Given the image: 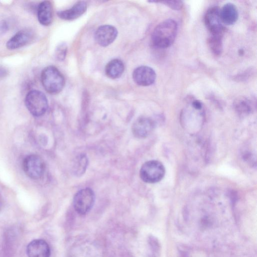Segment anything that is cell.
I'll return each mask as SVG.
<instances>
[{
    "label": "cell",
    "mask_w": 257,
    "mask_h": 257,
    "mask_svg": "<svg viewBox=\"0 0 257 257\" xmlns=\"http://www.w3.org/2000/svg\"><path fill=\"white\" fill-rule=\"evenodd\" d=\"M178 25L175 21L168 19L159 24L152 34L153 45L160 48L169 47L174 42L177 36Z\"/></svg>",
    "instance_id": "cell-1"
},
{
    "label": "cell",
    "mask_w": 257,
    "mask_h": 257,
    "mask_svg": "<svg viewBox=\"0 0 257 257\" xmlns=\"http://www.w3.org/2000/svg\"><path fill=\"white\" fill-rule=\"evenodd\" d=\"M41 81L45 90L51 94L60 92L65 83L63 74L54 66H47L43 70Z\"/></svg>",
    "instance_id": "cell-2"
},
{
    "label": "cell",
    "mask_w": 257,
    "mask_h": 257,
    "mask_svg": "<svg viewBox=\"0 0 257 257\" xmlns=\"http://www.w3.org/2000/svg\"><path fill=\"white\" fill-rule=\"evenodd\" d=\"M25 103L30 112L36 117L44 114L48 107V100L45 94L35 89L27 94Z\"/></svg>",
    "instance_id": "cell-3"
},
{
    "label": "cell",
    "mask_w": 257,
    "mask_h": 257,
    "mask_svg": "<svg viewBox=\"0 0 257 257\" xmlns=\"http://www.w3.org/2000/svg\"><path fill=\"white\" fill-rule=\"evenodd\" d=\"M165 169L161 162L150 160L145 162L141 167L140 176L141 179L147 183L160 182L164 177Z\"/></svg>",
    "instance_id": "cell-4"
},
{
    "label": "cell",
    "mask_w": 257,
    "mask_h": 257,
    "mask_svg": "<svg viewBox=\"0 0 257 257\" xmlns=\"http://www.w3.org/2000/svg\"><path fill=\"white\" fill-rule=\"evenodd\" d=\"M95 202L93 191L86 188L78 191L74 195L73 201L74 208L80 215L87 213L93 207Z\"/></svg>",
    "instance_id": "cell-5"
},
{
    "label": "cell",
    "mask_w": 257,
    "mask_h": 257,
    "mask_svg": "<svg viewBox=\"0 0 257 257\" xmlns=\"http://www.w3.org/2000/svg\"><path fill=\"white\" fill-rule=\"evenodd\" d=\"M220 9L217 6L210 8L206 12L204 23L211 35L223 36L225 28L223 25L220 15Z\"/></svg>",
    "instance_id": "cell-6"
},
{
    "label": "cell",
    "mask_w": 257,
    "mask_h": 257,
    "mask_svg": "<svg viewBox=\"0 0 257 257\" xmlns=\"http://www.w3.org/2000/svg\"><path fill=\"white\" fill-rule=\"evenodd\" d=\"M23 167L25 174L33 179L40 178L43 175L45 169L43 159L35 154L29 155L24 159Z\"/></svg>",
    "instance_id": "cell-7"
},
{
    "label": "cell",
    "mask_w": 257,
    "mask_h": 257,
    "mask_svg": "<svg viewBox=\"0 0 257 257\" xmlns=\"http://www.w3.org/2000/svg\"><path fill=\"white\" fill-rule=\"evenodd\" d=\"M133 78L138 85L148 86L154 83L156 74L152 68L147 66H141L134 70L133 72Z\"/></svg>",
    "instance_id": "cell-8"
},
{
    "label": "cell",
    "mask_w": 257,
    "mask_h": 257,
    "mask_svg": "<svg viewBox=\"0 0 257 257\" xmlns=\"http://www.w3.org/2000/svg\"><path fill=\"white\" fill-rule=\"evenodd\" d=\"M155 127V122L151 118L141 117L133 123L132 133L138 138H145L149 136Z\"/></svg>",
    "instance_id": "cell-9"
},
{
    "label": "cell",
    "mask_w": 257,
    "mask_h": 257,
    "mask_svg": "<svg viewBox=\"0 0 257 257\" xmlns=\"http://www.w3.org/2000/svg\"><path fill=\"white\" fill-rule=\"evenodd\" d=\"M117 35L116 29L111 25H105L99 27L95 33V39L98 45L106 47L111 44Z\"/></svg>",
    "instance_id": "cell-10"
},
{
    "label": "cell",
    "mask_w": 257,
    "mask_h": 257,
    "mask_svg": "<svg viewBox=\"0 0 257 257\" xmlns=\"http://www.w3.org/2000/svg\"><path fill=\"white\" fill-rule=\"evenodd\" d=\"M27 253L28 257H50V249L45 240L37 239L28 244Z\"/></svg>",
    "instance_id": "cell-11"
},
{
    "label": "cell",
    "mask_w": 257,
    "mask_h": 257,
    "mask_svg": "<svg viewBox=\"0 0 257 257\" xmlns=\"http://www.w3.org/2000/svg\"><path fill=\"white\" fill-rule=\"evenodd\" d=\"M33 33L28 29L18 31L7 42L6 47L9 50H15L24 47L32 39Z\"/></svg>",
    "instance_id": "cell-12"
},
{
    "label": "cell",
    "mask_w": 257,
    "mask_h": 257,
    "mask_svg": "<svg viewBox=\"0 0 257 257\" xmlns=\"http://www.w3.org/2000/svg\"><path fill=\"white\" fill-rule=\"evenodd\" d=\"M37 17L39 23L48 26L52 22L53 17V6L48 1H44L39 4L37 8Z\"/></svg>",
    "instance_id": "cell-13"
},
{
    "label": "cell",
    "mask_w": 257,
    "mask_h": 257,
    "mask_svg": "<svg viewBox=\"0 0 257 257\" xmlns=\"http://www.w3.org/2000/svg\"><path fill=\"white\" fill-rule=\"evenodd\" d=\"M87 10V4L84 1L77 2L69 9L57 12L58 16L65 20H72L83 15Z\"/></svg>",
    "instance_id": "cell-14"
},
{
    "label": "cell",
    "mask_w": 257,
    "mask_h": 257,
    "mask_svg": "<svg viewBox=\"0 0 257 257\" xmlns=\"http://www.w3.org/2000/svg\"><path fill=\"white\" fill-rule=\"evenodd\" d=\"M221 20L226 25L234 24L238 19V11L236 7L231 3L225 4L220 10Z\"/></svg>",
    "instance_id": "cell-15"
},
{
    "label": "cell",
    "mask_w": 257,
    "mask_h": 257,
    "mask_svg": "<svg viewBox=\"0 0 257 257\" xmlns=\"http://www.w3.org/2000/svg\"><path fill=\"white\" fill-rule=\"evenodd\" d=\"M124 70L123 63L119 59L110 61L105 67L106 75L111 79L118 78L121 76Z\"/></svg>",
    "instance_id": "cell-16"
},
{
    "label": "cell",
    "mask_w": 257,
    "mask_h": 257,
    "mask_svg": "<svg viewBox=\"0 0 257 257\" xmlns=\"http://www.w3.org/2000/svg\"><path fill=\"white\" fill-rule=\"evenodd\" d=\"M233 107L237 114L241 116L248 115L253 109L252 102L244 96L236 98L234 101Z\"/></svg>",
    "instance_id": "cell-17"
},
{
    "label": "cell",
    "mask_w": 257,
    "mask_h": 257,
    "mask_svg": "<svg viewBox=\"0 0 257 257\" xmlns=\"http://www.w3.org/2000/svg\"><path fill=\"white\" fill-rule=\"evenodd\" d=\"M88 160L85 154H81L76 157L73 163L72 170L77 176L83 175L86 171Z\"/></svg>",
    "instance_id": "cell-18"
},
{
    "label": "cell",
    "mask_w": 257,
    "mask_h": 257,
    "mask_svg": "<svg viewBox=\"0 0 257 257\" xmlns=\"http://www.w3.org/2000/svg\"><path fill=\"white\" fill-rule=\"evenodd\" d=\"M223 36L210 35L207 44L211 51L216 56L220 55L223 50Z\"/></svg>",
    "instance_id": "cell-19"
},
{
    "label": "cell",
    "mask_w": 257,
    "mask_h": 257,
    "mask_svg": "<svg viewBox=\"0 0 257 257\" xmlns=\"http://www.w3.org/2000/svg\"><path fill=\"white\" fill-rule=\"evenodd\" d=\"M67 46L65 44H59L56 49L55 57L57 60L63 61L66 55Z\"/></svg>",
    "instance_id": "cell-20"
},
{
    "label": "cell",
    "mask_w": 257,
    "mask_h": 257,
    "mask_svg": "<svg viewBox=\"0 0 257 257\" xmlns=\"http://www.w3.org/2000/svg\"><path fill=\"white\" fill-rule=\"evenodd\" d=\"M160 2L175 10H181L183 6V3L181 1H164Z\"/></svg>",
    "instance_id": "cell-21"
},
{
    "label": "cell",
    "mask_w": 257,
    "mask_h": 257,
    "mask_svg": "<svg viewBox=\"0 0 257 257\" xmlns=\"http://www.w3.org/2000/svg\"><path fill=\"white\" fill-rule=\"evenodd\" d=\"M10 27V23L7 19L0 21V34H4L9 31Z\"/></svg>",
    "instance_id": "cell-22"
},
{
    "label": "cell",
    "mask_w": 257,
    "mask_h": 257,
    "mask_svg": "<svg viewBox=\"0 0 257 257\" xmlns=\"http://www.w3.org/2000/svg\"><path fill=\"white\" fill-rule=\"evenodd\" d=\"M8 70L4 67L0 66V79L3 78L8 75Z\"/></svg>",
    "instance_id": "cell-23"
},
{
    "label": "cell",
    "mask_w": 257,
    "mask_h": 257,
    "mask_svg": "<svg viewBox=\"0 0 257 257\" xmlns=\"http://www.w3.org/2000/svg\"><path fill=\"white\" fill-rule=\"evenodd\" d=\"M3 206V200L2 197L0 195V211L2 209Z\"/></svg>",
    "instance_id": "cell-24"
},
{
    "label": "cell",
    "mask_w": 257,
    "mask_h": 257,
    "mask_svg": "<svg viewBox=\"0 0 257 257\" xmlns=\"http://www.w3.org/2000/svg\"><path fill=\"white\" fill-rule=\"evenodd\" d=\"M243 50L242 49H240L238 51V53L240 55H242L243 54Z\"/></svg>",
    "instance_id": "cell-25"
}]
</instances>
